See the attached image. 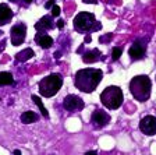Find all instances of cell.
I'll use <instances>...</instances> for the list:
<instances>
[{"label": "cell", "instance_id": "cell-21", "mask_svg": "<svg viewBox=\"0 0 156 155\" xmlns=\"http://www.w3.org/2000/svg\"><path fill=\"white\" fill-rule=\"evenodd\" d=\"M53 6H55V0H49L48 3L45 4V9H52Z\"/></svg>", "mask_w": 156, "mask_h": 155}, {"label": "cell", "instance_id": "cell-25", "mask_svg": "<svg viewBox=\"0 0 156 155\" xmlns=\"http://www.w3.org/2000/svg\"><path fill=\"white\" fill-rule=\"evenodd\" d=\"M84 3H92V4H96L98 0H84Z\"/></svg>", "mask_w": 156, "mask_h": 155}, {"label": "cell", "instance_id": "cell-12", "mask_svg": "<svg viewBox=\"0 0 156 155\" xmlns=\"http://www.w3.org/2000/svg\"><path fill=\"white\" fill-rule=\"evenodd\" d=\"M13 18V11L7 4H0V25H4Z\"/></svg>", "mask_w": 156, "mask_h": 155}, {"label": "cell", "instance_id": "cell-6", "mask_svg": "<svg viewBox=\"0 0 156 155\" xmlns=\"http://www.w3.org/2000/svg\"><path fill=\"white\" fill-rule=\"evenodd\" d=\"M25 36H27V27L24 24H17L10 31V39H11V43L14 46L21 45L25 41Z\"/></svg>", "mask_w": 156, "mask_h": 155}, {"label": "cell", "instance_id": "cell-30", "mask_svg": "<svg viewBox=\"0 0 156 155\" xmlns=\"http://www.w3.org/2000/svg\"><path fill=\"white\" fill-rule=\"evenodd\" d=\"M2 34H3V32H2V31H0V36H2Z\"/></svg>", "mask_w": 156, "mask_h": 155}, {"label": "cell", "instance_id": "cell-17", "mask_svg": "<svg viewBox=\"0 0 156 155\" xmlns=\"http://www.w3.org/2000/svg\"><path fill=\"white\" fill-rule=\"evenodd\" d=\"M14 84L13 74L9 71H0V85H10Z\"/></svg>", "mask_w": 156, "mask_h": 155}, {"label": "cell", "instance_id": "cell-15", "mask_svg": "<svg viewBox=\"0 0 156 155\" xmlns=\"http://www.w3.org/2000/svg\"><path fill=\"white\" fill-rule=\"evenodd\" d=\"M38 119H39V116L36 115L35 112H32V110H27V112H24L23 115H21V122H23L24 124L34 123V122H36Z\"/></svg>", "mask_w": 156, "mask_h": 155}, {"label": "cell", "instance_id": "cell-9", "mask_svg": "<svg viewBox=\"0 0 156 155\" xmlns=\"http://www.w3.org/2000/svg\"><path fill=\"white\" fill-rule=\"evenodd\" d=\"M140 130L145 136H153L156 134V117L155 116H145L140 122Z\"/></svg>", "mask_w": 156, "mask_h": 155}, {"label": "cell", "instance_id": "cell-7", "mask_svg": "<svg viewBox=\"0 0 156 155\" xmlns=\"http://www.w3.org/2000/svg\"><path fill=\"white\" fill-rule=\"evenodd\" d=\"M85 103L84 101L81 99L80 97H77V95H67V97L64 98V101H63V108H64L66 110H68V112H75V110H81L84 109Z\"/></svg>", "mask_w": 156, "mask_h": 155}, {"label": "cell", "instance_id": "cell-11", "mask_svg": "<svg viewBox=\"0 0 156 155\" xmlns=\"http://www.w3.org/2000/svg\"><path fill=\"white\" fill-rule=\"evenodd\" d=\"M53 27H55V24H53V21H52V17H49V16L42 17V18L35 24V29L39 31V32L46 31V29H52Z\"/></svg>", "mask_w": 156, "mask_h": 155}, {"label": "cell", "instance_id": "cell-27", "mask_svg": "<svg viewBox=\"0 0 156 155\" xmlns=\"http://www.w3.org/2000/svg\"><path fill=\"white\" fill-rule=\"evenodd\" d=\"M14 154H16V155H20V154H21V151H20V149H14Z\"/></svg>", "mask_w": 156, "mask_h": 155}, {"label": "cell", "instance_id": "cell-24", "mask_svg": "<svg viewBox=\"0 0 156 155\" xmlns=\"http://www.w3.org/2000/svg\"><path fill=\"white\" fill-rule=\"evenodd\" d=\"M91 41H92L91 35H85V39H84V42H85V43H89Z\"/></svg>", "mask_w": 156, "mask_h": 155}, {"label": "cell", "instance_id": "cell-28", "mask_svg": "<svg viewBox=\"0 0 156 155\" xmlns=\"http://www.w3.org/2000/svg\"><path fill=\"white\" fill-rule=\"evenodd\" d=\"M89 154H98V152H96V151H88L87 155H89Z\"/></svg>", "mask_w": 156, "mask_h": 155}, {"label": "cell", "instance_id": "cell-29", "mask_svg": "<svg viewBox=\"0 0 156 155\" xmlns=\"http://www.w3.org/2000/svg\"><path fill=\"white\" fill-rule=\"evenodd\" d=\"M31 2H32V0H25V3H31Z\"/></svg>", "mask_w": 156, "mask_h": 155}, {"label": "cell", "instance_id": "cell-20", "mask_svg": "<svg viewBox=\"0 0 156 155\" xmlns=\"http://www.w3.org/2000/svg\"><path fill=\"white\" fill-rule=\"evenodd\" d=\"M52 16L53 17H58V16H60V7L56 6V4L52 7Z\"/></svg>", "mask_w": 156, "mask_h": 155}, {"label": "cell", "instance_id": "cell-14", "mask_svg": "<svg viewBox=\"0 0 156 155\" xmlns=\"http://www.w3.org/2000/svg\"><path fill=\"white\" fill-rule=\"evenodd\" d=\"M36 42H38V45L41 46V48L49 49L53 45V38L46 35V34H38V35H36Z\"/></svg>", "mask_w": 156, "mask_h": 155}, {"label": "cell", "instance_id": "cell-10", "mask_svg": "<svg viewBox=\"0 0 156 155\" xmlns=\"http://www.w3.org/2000/svg\"><path fill=\"white\" fill-rule=\"evenodd\" d=\"M145 52H146V45L142 42H140V41H136V42H134L133 46L130 48L128 55H130V57L133 59V60H140V59L144 57Z\"/></svg>", "mask_w": 156, "mask_h": 155}, {"label": "cell", "instance_id": "cell-23", "mask_svg": "<svg viewBox=\"0 0 156 155\" xmlns=\"http://www.w3.org/2000/svg\"><path fill=\"white\" fill-rule=\"evenodd\" d=\"M63 27H64V21H63V20H58V21H57V28L62 29Z\"/></svg>", "mask_w": 156, "mask_h": 155}, {"label": "cell", "instance_id": "cell-16", "mask_svg": "<svg viewBox=\"0 0 156 155\" xmlns=\"http://www.w3.org/2000/svg\"><path fill=\"white\" fill-rule=\"evenodd\" d=\"M32 56H35L34 50L31 48H27V49H24V50L18 52V53L16 55V59L18 61H27V60H29V59L32 57Z\"/></svg>", "mask_w": 156, "mask_h": 155}, {"label": "cell", "instance_id": "cell-4", "mask_svg": "<svg viewBox=\"0 0 156 155\" xmlns=\"http://www.w3.org/2000/svg\"><path fill=\"white\" fill-rule=\"evenodd\" d=\"M63 85V77L57 73L48 76L39 81V94L45 98H52L60 91Z\"/></svg>", "mask_w": 156, "mask_h": 155}, {"label": "cell", "instance_id": "cell-2", "mask_svg": "<svg viewBox=\"0 0 156 155\" xmlns=\"http://www.w3.org/2000/svg\"><path fill=\"white\" fill-rule=\"evenodd\" d=\"M152 83L148 76H135L130 81V92L138 102H145L151 97Z\"/></svg>", "mask_w": 156, "mask_h": 155}, {"label": "cell", "instance_id": "cell-8", "mask_svg": "<svg viewBox=\"0 0 156 155\" xmlns=\"http://www.w3.org/2000/svg\"><path fill=\"white\" fill-rule=\"evenodd\" d=\"M91 120H92V126H94L95 129H103V127L107 126L109 122H110V115L102 109H96L92 113Z\"/></svg>", "mask_w": 156, "mask_h": 155}, {"label": "cell", "instance_id": "cell-19", "mask_svg": "<svg viewBox=\"0 0 156 155\" xmlns=\"http://www.w3.org/2000/svg\"><path fill=\"white\" fill-rule=\"evenodd\" d=\"M121 56V49L120 48H113V60H119Z\"/></svg>", "mask_w": 156, "mask_h": 155}, {"label": "cell", "instance_id": "cell-5", "mask_svg": "<svg viewBox=\"0 0 156 155\" xmlns=\"http://www.w3.org/2000/svg\"><path fill=\"white\" fill-rule=\"evenodd\" d=\"M102 28V24L98 23L96 18H95V14L92 13H87V11H82V13H78L74 18V29L75 31H98V29Z\"/></svg>", "mask_w": 156, "mask_h": 155}, {"label": "cell", "instance_id": "cell-22", "mask_svg": "<svg viewBox=\"0 0 156 155\" xmlns=\"http://www.w3.org/2000/svg\"><path fill=\"white\" fill-rule=\"evenodd\" d=\"M109 38H112V34H107L106 36H102V38H99V41H101V42H103V41H107Z\"/></svg>", "mask_w": 156, "mask_h": 155}, {"label": "cell", "instance_id": "cell-3", "mask_svg": "<svg viewBox=\"0 0 156 155\" xmlns=\"http://www.w3.org/2000/svg\"><path fill=\"white\" fill-rule=\"evenodd\" d=\"M124 101L123 91L117 85H109L106 87L101 94V102L103 103V106L110 110H116L121 106V103Z\"/></svg>", "mask_w": 156, "mask_h": 155}, {"label": "cell", "instance_id": "cell-26", "mask_svg": "<svg viewBox=\"0 0 156 155\" xmlns=\"http://www.w3.org/2000/svg\"><path fill=\"white\" fill-rule=\"evenodd\" d=\"M55 59H60V56H62V53H60V52H55Z\"/></svg>", "mask_w": 156, "mask_h": 155}, {"label": "cell", "instance_id": "cell-1", "mask_svg": "<svg viewBox=\"0 0 156 155\" xmlns=\"http://www.w3.org/2000/svg\"><path fill=\"white\" fill-rule=\"evenodd\" d=\"M102 78H103L102 70H98V68H82V70L77 71L74 84L80 91L91 94V92H94L96 90L98 85L101 84Z\"/></svg>", "mask_w": 156, "mask_h": 155}, {"label": "cell", "instance_id": "cell-31", "mask_svg": "<svg viewBox=\"0 0 156 155\" xmlns=\"http://www.w3.org/2000/svg\"><path fill=\"white\" fill-rule=\"evenodd\" d=\"M11 2H16V0H11Z\"/></svg>", "mask_w": 156, "mask_h": 155}, {"label": "cell", "instance_id": "cell-13", "mask_svg": "<svg viewBox=\"0 0 156 155\" xmlns=\"http://www.w3.org/2000/svg\"><path fill=\"white\" fill-rule=\"evenodd\" d=\"M101 59V52L99 49H92L89 52H85L84 55H82V60L84 63H95Z\"/></svg>", "mask_w": 156, "mask_h": 155}, {"label": "cell", "instance_id": "cell-18", "mask_svg": "<svg viewBox=\"0 0 156 155\" xmlns=\"http://www.w3.org/2000/svg\"><path fill=\"white\" fill-rule=\"evenodd\" d=\"M31 99L34 101V103H36V105H38L39 110H41V113H42V116L43 117H49V112L46 110V108L43 106V103H42V101H41V98H39L38 95H32V98H31Z\"/></svg>", "mask_w": 156, "mask_h": 155}]
</instances>
